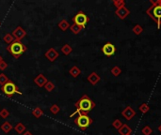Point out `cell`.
<instances>
[{
	"label": "cell",
	"mask_w": 161,
	"mask_h": 135,
	"mask_svg": "<svg viewBox=\"0 0 161 135\" xmlns=\"http://www.w3.org/2000/svg\"><path fill=\"white\" fill-rule=\"evenodd\" d=\"M75 106L76 108V112H74L73 114L70 116V117H73L75 115H78V114H84V115H88L89 112L93 110L96 106L95 102L91 99V98L88 96L87 94H84L80 99L75 103Z\"/></svg>",
	"instance_id": "cell-1"
},
{
	"label": "cell",
	"mask_w": 161,
	"mask_h": 135,
	"mask_svg": "<svg viewBox=\"0 0 161 135\" xmlns=\"http://www.w3.org/2000/svg\"><path fill=\"white\" fill-rule=\"evenodd\" d=\"M146 13L156 22L157 27L159 28L161 26V0H157V1L151 0V6L146 10Z\"/></svg>",
	"instance_id": "cell-2"
},
{
	"label": "cell",
	"mask_w": 161,
	"mask_h": 135,
	"mask_svg": "<svg viewBox=\"0 0 161 135\" xmlns=\"http://www.w3.org/2000/svg\"><path fill=\"white\" fill-rule=\"evenodd\" d=\"M6 50L8 51L14 58L18 59V58H20V56L24 54V52H26L27 47L26 46L25 44L22 43L21 41L14 40L12 43H11L10 45H8V46H7Z\"/></svg>",
	"instance_id": "cell-3"
},
{
	"label": "cell",
	"mask_w": 161,
	"mask_h": 135,
	"mask_svg": "<svg viewBox=\"0 0 161 135\" xmlns=\"http://www.w3.org/2000/svg\"><path fill=\"white\" fill-rule=\"evenodd\" d=\"M1 91L8 98H11L13 95H15V94L23 95V93L20 91L19 87L16 86L15 82L11 81V80H9L8 82H6L3 86H1Z\"/></svg>",
	"instance_id": "cell-4"
},
{
	"label": "cell",
	"mask_w": 161,
	"mask_h": 135,
	"mask_svg": "<svg viewBox=\"0 0 161 135\" xmlns=\"http://www.w3.org/2000/svg\"><path fill=\"white\" fill-rule=\"evenodd\" d=\"M74 122L80 130L84 131L93 123V120H92L91 117H90L88 115L78 114V116L76 118H75Z\"/></svg>",
	"instance_id": "cell-5"
},
{
	"label": "cell",
	"mask_w": 161,
	"mask_h": 135,
	"mask_svg": "<svg viewBox=\"0 0 161 135\" xmlns=\"http://www.w3.org/2000/svg\"><path fill=\"white\" fill-rule=\"evenodd\" d=\"M73 22H74V24L77 25L78 26L82 27V28H85L87 24L90 21V18L88 17V15L82 11V10H79L74 17H73Z\"/></svg>",
	"instance_id": "cell-6"
},
{
	"label": "cell",
	"mask_w": 161,
	"mask_h": 135,
	"mask_svg": "<svg viewBox=\"0 0 161 135\" xmlns=\"http://www.w3.org/2000/svg\"><path fill=\"white\" fill-rule=\"evenodd\" d=\"M102 52L107 57L112 56L116 52V47L115 45L111 42H107L102 46Z\"/></svg>",
	"instance_id": "cell-7"
},
{
	"label": "cell",
	"mask_w": 161,
	"mask_h": 135,
	"mask_svg": "<svg viewBox=\"0 0 161 135\" xmlns=\"http://www.w3.org/2000/svg\"><path fill=\"white\" fill-rule=\"evenodd\" d=\"M11 35L13 36L14 40H15L16 41H21L26 36V31L23 27L19 26H17L15 29L13 30Z\"/></svg>",
	"instance_id": "cell-8"
},
{
	"label": "cell",
	"mask_w": 161,
	"mask_h": 135,
	"mask_svg": "<svg viewBox=\"0 0 161 135\" xmlns=\"http://www.w3.org/2000/svg\"><path fill=\"white\" fill-rule=\"evenodd\" d=\"M136 115H137L136 111L131 106H126L125 108H124V110L122 112V116L126 120H128V121L132 119L134 116H136Z\"/></svg>",
	"instance_id": "cell-9"
},
{
	"label": "cell",
	"mask_w": 161,
	"mask_h": 135,
	"mask_svg": "<svg viewBox=\"0 0 161 135\" xmlns=\"http://www.w3.org/2000/svg\"><path fill=\"white\" fill-rule=\"evenodd\" d=\"M58 56H60V54H58V52L55 48H49L45 54V58H47L50 62H54L58 57Z\"/></svg>",
	"instance_id": "cell-10"
},
{
	"label": "cell",
	"mask_w": 161,
	"mask_h": 135,
	"mask_svg": "<svg viewBox=\"0 0 161 135\" xmlns=\"http://www.w3.org/2000/svg\"><path fill=\"white\" fill-rule=\"evenodd\" d=\"M33 82L38 87H45V86L46 82H48V80L42 73H40L39 75H37V76L34 78Z\"/></svg>",
	"instance_id": "cell-11"
},
{
	"label": "cell",
	"mask_w": 161,
	"mask_h": 135,
	"mask_svg": "<svg viewBox=\"0 0 161 135\" xmlns=\"http://www.w3.org/2000/svg\"><path fill=\"white\" fill-rule=\"evenodd\" d=\"M115 14L117 15V17L121 20H124L125 18L128 17V15L130 14V10L127 9L126 7H122L120 9H117L115 11Z\"/></svg>",
	"instance_id": "cell-12"
},
{
	"label": "cell",
	"mask_w": 161,
	"mask_h": 135,
	"mask_svg": "<svg viewBox=\"0 0 161 135\" xmlns=\"http://www.w3.org/2000/svg\"><path fill=\"white\" fill-rule=\"evenodd\" d=\"M87 80L91 86H96L98 82L101 81V77H100V75L97 72L92 71L90 75H88Z\"/></svg>",
	"instance_id": "cell-13"
},
{
	"label": "cell",
	"mask_w": 161,
	"mask_h": 135,
	"mask_svg": "<svg viewBox=\"0 0 161 135\" xmlns=\"http://www.w3.org/2000/svg\"><path fill=\"white\" fill-rule=\"evenodd\" d=\"M121 135H129L132 133V129L127 124H122V126L118 130Z\"/></svg>",
	"instance_id": "cell-14"
},
{
	"label": "cell",
	"mask_w": 161,
	"mask_h": 135,
	"mask_svg": "<svg viewBox=\"0 0 161 135\" xmlns=\"http://www.w3.org/2000/svg\"><path fill=\"white\" fill-rule=\"evenodd\" d=\"M57 27L60 28L61 31L65 32V31H67V30L70 28V24H69V22L67 20H65V19H62L61 21L58 22V24H57Z\"/></svg>",
	"instance_id": "cell-15"
},
{
	"label": "cell",
	"mask_w": 161,
	"mask_h": 135,
	"mask_svg": "<svg viewBox=\"0 0 161 135\" xmlns=\"http://www.w3.org/2000/svg\"><path fill=\"white\" fill-rule=\"evenodd\" d=\"M0 129H1V130H2L4 133L8 134L9 132H11V131L13 130V126H12L10 122L5 121L1 126H0Z\"/></svg>",
	"instance_id": "cell-16"
},
{
	"label": "cell",
	"mask_w": 161,
	"mask_h": 135,
	"mask_svg": "<svg viewBox=\"0 0 161 135\" xmlns=\"http://www.w3.org/2000/svg\"><path fill=\"white\" fill-rule=\"evenodd\" d=\"M69 74L73 78H77L79 75L81 74V70H80L77 66H73L69 70Z\"/></svg>",
	"instance_id": "cell-17"
},
{
	"label": "cell",
	"mask_w": 161,
	"mask_h": 135,
	"mask_svg": "<svg viewBox=\"0 0 161 135\" xmlns=\"http://www.w3.org/2000/svg\"><path fill=\"white\" fill-rule=\"evenodd\" d=\"M13 130H15L18 134H23L26 130V128L22 122H18L15 125V127H13Z\"/></svg>",
	"instance_id": "cell-18"
},
{
	"label": "cell",
	"mask_w": 161,
	"mask_h": 135,
	"mask_svg": "<svg viewBox=\"0 0 161 135\" xmlns=\"http://www.w3.org/2000/svg\"><path fill=\"white\" fill-rule=\"evenodd\" d=\"M60 51H61V52L64 56H69L71 52H73V48H72L71 45H69L68 43H65L63 46L61 47Z\"/></svg>",
	"instance_id": "cell-19"
},
{
	"label": "cell",
	"mask_w": 161,
	"mask_h": 135,
	"mask_svg": "<svg viewBox=\"0 0 161 135\" xmlns=\"http://www.w3.org/2000/svg\"><path fill=\"white\" fill-rule=\"evenodd\" d=\"M31 114H32V116H33L34 117L40 118V117H42V116H43V111H42V109L41 107L38 106V107H35V108L32 110Z\"/></svg>",
	"instance_id": "cell-20"
},
{
	"label": "cell",
	"mask_w": 161,
	"mask_h": 135,
	"mask_svg": "<svg viewBox=\"0 0 161 135\" xmlns=\"http://www.w3.org/2000/svg\"><path fill=\"white\" fill-rule=\"evenodd\" d=\"M3 40H4V42H5L6 44L10 45L11 43H12L15 40H14V38H13V36H12L11 34L7 33V34H5L4 37H3Z\"/></svg>",
	"instance_id": "cell-21"
},
{
	"label": "cell",
	"mask_w": 161,
	"mask_h": 135,
	"mask_svg": "<svg viewBox=\"0 0 161 135\" xmlns=\"http://www.w3.org/2000/svg\"><path fill=\"white\" fill-rule=\"evenodd\" d=\"M71 31H72V33H74L75 35H78L80 32L82 31V27H80V26H78L77 25H76V24H73L72 26H70V28H69Z\"/></svg>",
	"instance_id": "cell-22"
},
{
	"label": "cell",
	"mask_w": 161,
	"mask_h": 135,
	"mask_svg": "<svg viewBox=\"0 0 161 135\" xmlns=\"http://www.w3.org/2000/svg\"><path fill=\"white\" fill-rule=\"evenodd\" d=\"M132 31H133V33H134L135 35H141V34L143 32V27H142L141 25L137 24V25H135L134 27L132 28Z\"/></svg>",
	"instance_id": "cell-23"
},
{
	"label": "cell",
	"mask_w": 161,
	"mask_h": 135,
	"mask_svg": "<svg viewBox=\"0 0 161 135\" xmlns=\"http://www.w3.org/2000/svg\"><path fill=\"white\" fill-rule=\"evenodd\" d=\"M110 72H111V74L113 75V76L118 77L119 75H121V73H122V69H121L120 67H118V66H114L112 69H111Z\"/></svg>",
	"instance_id": "cell-24"
},
{
	"label": "cell",
	"mask_w": 161,
	"mask_h": 135,
	"mask_svg": "<svg viewBox=\"0 0 161 135\" xmlns=\"http://www.w3.org/2000/svg\"><path fill=\"white\" fill-rule=\"evenodd\" d=\"M138 110H140L142 114H147V112H149L150 110V106L147 104V103H145L143 102L141 105H140V107H138Z\"/></svg>",
	"instance_id": "cell-25"
},
{
	"label": "cell",
	"mask_w": 161,
	"mask_h": 135,
	"mask_svg": "<svg viewBox=\"0 0 161 135\" xmlns=\"http://www.w3.org/2000/svg\"><path fill=\"white\" fill-rule=\"evenodd\" d=\"M45 89L46 90L47 92H52L53 90L55 89V85L53 84V82L48 81L45 84Z\"/></svg>",
	"instance_id": "cell-26"
},
{
	"label": "cell",
	"mask_w": 161,
	"mask_h": 135,
	"mask_svg": "<svg viewBox=\"0 0 161 135\" xmlns=\"http://www.w3.org/2000/svg\"><path fill=\"white\" fill-rule=\"evenodd\" d=\"M9 80V77L5 73H0V86H3L6 82H8Z\"/></svg>",
	"instance_id": "cell-27"
},
{
	"label": "cell",
	"mask_w": 161,
	"mask_h": 135,
	"mask_svg": "<svg viewBox=\"0 0 161 135\" xmlns=\"http://www.w3.org/2000/svg\"><path fill=\"white\" fill-rule=\"evenodd\" d=\"M49 111L52 112L53 115H57V114L60 112V106H58L57 104H53V105H51V107L49 108Z\"/></svg>",
	"instance_id": "cell-28"
},
{
	"label": "cell",
	"mask_w": 161,
	"mask_h": 135,
	"mask_svg": "<svg viewBox=\"0 0 161 135\" xmlns=\"http://www.w3.org/2000/svg\"><path fill=\"white\" fill-rule=\"evenodd\" d=\"M112 3L117 9H120L122 7H125V1L124 0H113Z\"/></svg>",
	"instance_id": "cell-29"
},
{
	"label": "cell",
	"mask_w": 161,
	"mask_h": 135,
	"mask_svg": "<svg viewBox=\"0 0 161 135\" xmlns=\"http://www.w3.org/2000/svg\"><path fill=\"white\" fill-rule=\"evenodd\" d=\"M141 132L143 135H151L153 133V130H152V128L150 126H144L142 128V130H141Z\"/></svg>",
	"instance_id": "cell-30"
},
{
	"label": "cell",
	"mask_w": 161,
	"mask_h": 135,
	"mask_svg": "<svg viewBox=\"0 0 161 135\" xmlns=\"http://www.w3.org/2000/svg\"><path fill=\"white\" fill-rule=\"evenodd\" d=\"M10 116V111L6 108H3L1 111H0V117H2L4 119L8 118Z\"/></svg>",
	"instance_id": "cell-31"
},
{
	"label": "cell",
	"mask_w": 161,
	"mask_h": 135,
	"mask_svg": "<svg viewBox=\"0 0 161 135\" xmlns=\"http://www.w3.org/2000/svg\"><path fill=\"white\" fill-rule=\"evenodd\" d=\"M122 126V122L121 121L120 119H115L114 121L112 122V127L116 130H119Z\"/></svg>",
	"instance_id": "cell-32"
},
{
	"label": "cell",
	"mask_w": 161,
	"mask_h": 135,
	"mask_svg": "<svg viewBox=\"0 0 161 135\" xmlns=\"http://www.w3.org/2000/svg\"><path fill=\"white\" fill-rule=\"evenodd\" d=\"M7 68H8V63H7L6 61H3L2 62H0V70H2V71H4Z\"/></svg>",
	"instance_id": "cell-33"
},
{
	"label": "cell",
	"mask_w": 161,
	"mask_h": 135,
	"mask_svg": "<svg viewBox=\"0 0 161 135\" xmlns=\"http://www.w3.org/2000/svg\"><path fill=\"white\" fill-rule=\"evenodd\" d=\"M22 135H33V133L32 132H30V131H29V130H26L23 134H22Z\"/></svg>",
	"instance_id": "cell-34"
},
{
	"label": "cell",
	"mask_w": 161,
	"mask_h": 135,
	"mask_svg": "<svg viewBox=\"0 0 161 135\" xmlns=\"http://www.w3.org/2000/svg\"><path fill=\"white\" fill-rule=\"evenodd\" d=\"M157 130H158V131L161 133V124H160V125H159V127L157 128Z\"/></svg>",
	"instance_id": "cell-35"
},
{
	"label": "cell",
	"mask_w": 161,
	"mask_h": 135,
	"mask_svg": "<svg viewBox=\"0 0 161 135\" xmlns=\"http://www.w3.org/2000/svg\"><path fill=\"white\" fill-rule=\"evenodd\" d=\"M2 61H3V57L0 56V62H2Z\"/></svg>",
	"instance_id": "cell-36"
},
{
	"label": "cell",
	"mask_w": 161,
	"mask_h": 135,
	"mask_svg": "<svg viewBox=\"0 0 161 135\" xmlns=\"http://www.w3.org/2000/svg\"><path fill=\"white\" fill-rule=\"evenodd\" d=\"M0 25H1V22H0Z\"/></svg>",
	"instance_id": "cell-37"
},
{
	"label": "cell",
	"mask_w": 161,
	"mask_h": 135,
	"mask_svg": "<svg viewBox=\"0 0 161 135\" xmlns=\"http://www.w3.org/2000/svg\"><path fill=\"white\" fill-rule=\"evenodd\" d=\"M129 135H131V134H129Z\"/></svg>",
	"instance_id": "cell-38"
}]
</instances>
